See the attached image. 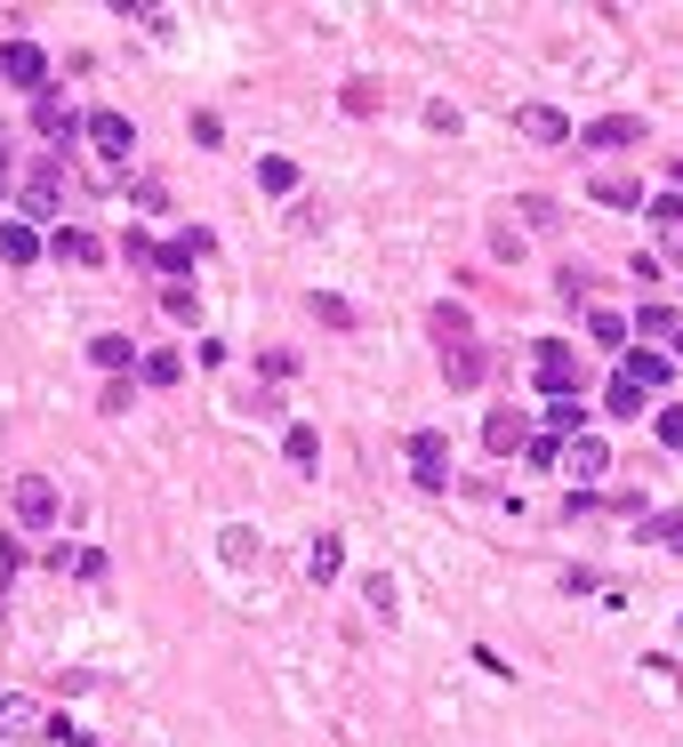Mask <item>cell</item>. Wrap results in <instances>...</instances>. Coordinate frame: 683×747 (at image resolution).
I'll list each match as a JSON object with an SVG mask.
<instances>
[{"label":"cell","instance_id":"1","mask_svg":"<svg viewBox=\"0 0 683 747\" xmlns=\"http://www.w3.org/2000/svg\"><path fill=\"white\" fill-rule=\"evenodd\" d=\"M9 506H17V523H24V531H49L64 498H57V483H49V474H17V491H9Z\"/></svg>","mask_w":683,"mask_h":747},{"label":"cell","instance_id":"2","mask_svg":"<svg viewBox=\"0 0 683 747\" xmlns=\"http://www.w3.org/2000/svg\"><path fill=\"white\" fill-rule=\"evenodd\" d=\"M531 370H539V394H546V402H563V394H579V354L563 346V337H546V346L531 354Z\"/></svg>","mask_w":683,"mask_h":747},{"label":"cell","instance_id":"3","mask_svg":"<svg viewBox=\"0 0 683 747\" xmlns=\"http://www.w3.org/2000/svg\"><path fill=\"white\" fill-rule=\"evenodd\" d=\"M0 81H17L32 97H49V57L32 49V41H0Z\"/></svg>","mask_w":683,"mask_h":747},{"label":"cell","instance_id":"4","mask_svg":"<svg viewBox=\"0 0 683 747\" xmlns=\"http://www.w3.org/2000/svg\"><path fill=\"white\" fill-rule=\"evenodd\" d=\"M81 138H89L97 153H106V161H129L137 129H129V113H106V105H97V113H81Z\"/></svg>","mask_w":683,"mask_h":747},{"label":"cell","instance_id":"5","mask_svg":"<svg viewBox=\"0 0 683 747\" xmlns=\"http://www.w3.org/2000/svg\"><path fill=\"white\" fill-rule=\"evenodd\" d=\"M410 474H419L426 491H442V483H451V443H442L434 426H419V434H410Z\"/></svg>","mask_w":683,"mask_h":747},{"label":"cell","instance_id":"6","mask_svg":"<svg viewBox=\"0 0 683 747\" xmlns=\"http://www.w3.org/2000/svg\"><path fill=\"white\" fill-rule=\"evenodd\" d=\"M579 145H595V153H627V145H643V113H603V121L579 129Z\"/></svg>","mask_w":683,"mask_h":747},{"label":"cell","instance_id":"7","mask_svg":"<svg viewBox=\"0 0 683 747\" xmlns=\"http://www.w3.org/2000/svg\"><path fill=\"white\" fill-rule=\"evenodd\" d=\"M483 370H491L483 337H459V346H442V378H451L459 394H466V386H483Z\"/></svg>","mask_w":683,"mask_h":747},{"label":"cell","instance_id":"8","mask_svg":"<svg viewBox=\"0 0 683 747\" xmlns=\"http://www.w3.org/2000/svg\"><path fill=\"white\" fill-rule=\"evenodd\" d=\"M515 129H523L531 145H571V121L555 105H515Z\"/></svg>","mask_w":683,"mask_h":747},{"label":"cell","instance_id":"9","mask_svg":"<svg viewBox=\"0 0 683 747\" xmlns=\"http://www.w3.org/2000/svg\"><path fill=\"white\" fill-rule=\"evenodd\" d=\"M32 129H41V138H64V145H73V138H81V113L64 105V97H32Z\"/></svg>","mask_w":683,"mask_h":747},{"label":"cell","instance_id":"10","mask_svg":"<svg viewBox=\"0 0 683 747\" xmlns=\"http://www.w3.org/2000/svg\"><path fill=\"white\" fill-rule=\"evenodd\" d=\"M338 571H346V538H338V531H322L314 547H305V579H314V587H330Z\"/></svg>","mask_w":683,"mask_h":747},{"label":"cell","instance_id":"11","mask_svg":"<svg viewBox=\"0 0 683 747\" xmlns=\"http://www.w3.org/2000/svg\"><path fill=\"white\" fill-rule=\"evenodd\" d=\"M24 731H49V716L24 692H0V739H24Z\"/></svg>","mask_w":683,"mask_h":747},{"label":"cell","instance_id":"12","mask_svg":"<svg viewBox=\"0 0 683 747\" xmlns=\"http://www.w3.org/2000/svg\"><path fill=\"white\" fill-rule=\"evenodd\" d=\"M483 443H491V458H515V451L531 443V426H523L515 411H491V418H483Z\"/></svg>","mask_w":683,"mask_h":747},{"label":"cell","instance_id":"13","mask_svg":"<svg viewBox=\"0 0 683 747\" xmlns=\"http://www.w3.org/2000/svg\"><path fill=\"white\" fill-rule=\"evenodd\" d=\"M89 362H97V370H113V378H121V370L137 362V337H121V330H97V337H89Z\"/></svg>","mask_w":683,"mask_h":747},{"label":"cell","instance_id":"14","mask_svg":"<svg viewBox=\"0 0 683 747\" xmlns=\"http://www.w3.org/2000/svg\"><path fill=\"white\" fill-rule=\"evenodd\" d=\"M587 193L603 201V210H643V185H635V178H620V169H603V178H595Z\"/></svg>","mask_w":683,"mask_h":747},{"label":"cell","instance_id":"15","mask_svg":"<svg viewBox=\"0 0 683 747\" xmlns=\"http://www.w3.org/2000/svg\"><path fill=\"white\" fill-rule=\"evenodd\" d=\"M563 466H571V474H579V483H595V474H603V466H611V451H603V443H595V434H579V443H563Z\"/></svg>","mask_w":683,"mask_h":747},{"label":"cell","instance_id":"16","mask_svg":"<svg viewBox=\"0 0 683 747\" xmlns=\"http://www.w3.org/2000/svg\"><path fill=\"white\" fill-rule=\"evenodd\" d=\"M0 258H9V265H32V258H41V233H32L24 218H9V225H0Z\"/></svg>","mask_w":683,"mask_h":747},{"label":"cell","instance_id":"17","mask_svg":"<svg viewBox=\"0 0 683 747\" xmlns=\"http://www.w3.org/2000/svg\"><path fill=\"white\" fill-rule=\"evenodd\" d=\"M57 258H73V265H97L106 258V242H97V233H81V225H57V242H49Z\"/></svg>","mask_w":683,"mask_h":747},{"label":"cell","instance_id":"18","mask_svg":"<svg viewBox=\"0 0 683 747\" xmlns=\"http://www.w3.org/2000/svg\"><path fill=\"white\" fill-rule=\"evenodd\" d=\"M620 370H627V378H635V386H643V394H652V386H667V370H675V362H667V354H660V346H643V354H627V362H620Z\"/></svg>","mask_w":683,"mask_h":747},{"label":"cell","instance_id":"19","mask_svg":"<svg viewBox=\"0 0 683 747\" xmlns=\"http://www.w3.org/2000/svg\"><path fill=\"white\" fill-rule=\"evenodd\" d=\"M546 426L579 443V434H587V394H563V402H546Z\"/></svg>","mask_w":683,"mask_h":747},{"label":"cell","instance_id":"20","mask_svg":"<svg viewBox=\"0 0 683 747\" xmlns=\"http://www.w3.org/2000/svg\"><path fill=\"white\" fill-rule=\"evenodd\" d=\"M57 193H64V185H57V161H49L41 178L24 185V218H57Z\"/></svg>","mask_w":683,"mask_h":747},{"label":"cell","instance_id":"21","mask_svg":"<svg viewBox=\"0 0 683 747\" xmlns=\"http://www.w3.org/2000/svg\"><path fill=\"white\" fill-rule=\"evenodd\" d=\"M282 458H290L298 474H314V458H322V434H314V426H290V434H282Z\"/></svg>","mask_w":683,"mask_h":747},{"label":"cell","instance_id":"22","mask_svg":"<svg viewBox=\"0 0 683 747\" xmlns=\"http://www.w3.org/2000/svg\"><path fill=\"white\" fill-rule=\"evenodd\" d=\"M193 258H210V233H185V242L161 250V274H193Z\"/></svg>","mask_w":683,"mask_h":747},{"label":"cell","instance_id":"23","mask_svg":"<svg viewBox=\"0 0 683 747\" xmlns=\"http://www.w3.org/2000/svg\"><path fill=\"white\" fill-rule=\"evenodd\" d=\"M603 411H611V418H643V386L627 378V370H620V378H611V394H603Z\"/></svg>","mask_w":683,"mask_h":747},{"label":"cell","instance_id":"24","mask_svg":"<svg viewBox=\"0 0 683 747\" xmlns=\"http://www.w3.org/2000/svg\"><path fill=\"white\" fill-rule=\"evenodd\" d=\"M515 210H523V225H531V233H555V225H563V210H555L546 193H523Z\"/></svg>","mask_w":683,"mask_h":747},{"label":"cell","instance_id":"25","mask_svg":"<svg viewBox=\"0 0 683 747\" xmlns=\"http://www.w3.org/2000/svg\"><path fill=\"white\" fill-rule=\"evenodd\" d=\"M434 337H442V346H459V337H474L466 305H434Z\"/></svg>","mask_w":683,"mask_h":747},{"label":"cell","instance_id":"26","mask_svg":"<svg viewBox=\"0 0 683 747\" xmlns=\"http://www.w3.org/2000/svg\"><path fill=\"white\" fill-rule=\"evenodd\" d=\"M587 330H595V346L627 354V322H620V314H603V305H595V314H587Z\"/></svg>","mask_w":683,"mask_h":747},{"label":"cell","instance_id":"27","mask_svg":"<svg viewBox=\"0 0 683 747\" xmlns=\"http://www.w3.org/2000/svg\"><path fill=\"white\" fill-rule=\"evenodd\" d=\"M64 563H73V579H89V587H97V579H106V555H97V547H73V555H64V547H57V571H64Z\"/></svg>","mask_w":683,"mask_h":747},{"label":"cell","instance_id":"28","mask_svg":"<svg viewBox=\"0 0 683 747\" xmlns=\"http://www.w3.org/2000/svg\"><path fill=\"white\" fill-rule=\"evenodd\" d=\"M643 218L667 225V233H683V193H652V201H643Z\"/></svg>","mask_w":683,"mask_h":747},{"label":"cell","instance_id":"29","mask_svg":"<svg viewBox=\"0 0 683 747\" xmlns=\"http://www.w3.org/2000/svg\"><path fill=\"white\" fill-rule=\"evenodd\" d=\"M178 354H145V362H137V378H145V386H178Z\"/></svg>","mask_w":683,"mask_h":747},{"label":"cell","instance_id":"30","mask_svg":"<svg viewBox=\"0 0 683 747\" xmlns=\"http://www.w3.org/2000/svg\"><path fill=\"white\" fill-rule=\"evenodd\" d=\"M258 185H265V193H290V185H298V169L273 153V161H258Z\"/></svg>","mask_w":683,"mask_h":747},{"label":"cell","instance_id":"31","mask_svg":"<svg viewBox=\"0 0 683 747\" xmlns=\"http://www.w3.org/2000/svg\"><path fill=\"white\" fill-rule=\"evenodd\" d=\"M161 305H169L178 322H193V314H201V305H193V282H169V290H161Z\"/></svg>","mask_w":683,"mask_h":747},{"label":"cell","instance_id":"32","mask_svg":"<svg viewBox=\"0 0 683 747\" xmlns=\"http://www.w3.org/2000/svg\"><path fill=\"white\" fill-rule=\"evenodd\" d=\"M523 458H531V466H563V443H555V434H531Z\"/></svg>","mask_w":683,"mask_h":747},{"label":"cell","instance_id":"33","mask_svg":"<svg viewBox=\"0 0 683 747\" xmlns=\"http://www.w3.org/2000/svg\"><path fill=\"white\" fill-rule=\"evenodd\" d=\"M362 595H370V610H379V619H394V579L379 571V579H362Z\"/></svg>","mask_w":683,"mask_h":747},{"label":"cell","instance_id":"34","mask_svg":"<svg viewBox=\"0 0 683 747\" xmlns=\"http://www.w3.org/2000/svg\"><path fill=\"white\" fill-rule=\"evenodd\" d=\"M643 538H660V547H683V515H652V523H643Z\"/></svg>","mask_w":683,"mask_h":747},{"label":"cell","instance_id":"35","mask_svg":"<svg viewBox=\"0 0 683 747\" xmlns=\"http://www.w3.org/2000/svg\"><path fill=\"white\" fill-rule=\"evenodd\" d=\"M314 314H322L330 330H354V305H346V297H314Z\"/></svg>","mask_w":683,"mask_h":747},{"label":"cell","instance_id":"36","mask_svg":"<svg viewBox=\"0 0 683 747\" xmlns=\"http://www.w3.org/2000/svg\"><path fill=\"white\" fill-rule=\"evenodd\" d=\"M635 330H643V337H675V314H667V305H643Z\"/></svg>","mask_w":683,"mask_h":747},{"label":"cell","instance_id":"37","mask_svg":"<svg viewBox=\"0 0 683 747\" xmlns=\"http://www.w3.org/2000/svg\"><path fill=\"white\" fill-rule=\"evenodd\" d=\"M129 265H153V274H161V242H145V233H129Z\"/></svg>","mask_w":683,"mask_h":747},{"label":"cell","instance_id":"38","mask_svg":"<svg viewBox=\"0 0 683 747\" xmlns=\"http://www.w3.org/2000/svg\"><path fill=\"white\" fill-rule=\"evenodd\" d=\"M129 402H137V394H129V378H113L106 394H97V411H113V418H121V411H129Z\"/></svg>","mask_w":683,"mask_h":747},{"label":"cell","instance_id":"39","mask_svg":"<svg viewBox=\"0 0 683 747\" xmlns=\"http://www.w3.org/2000/svg\"><path fill=\"white\" fill-rule=\"evenodd\" d=\"M660 443H667V451H683V402H675V411H660Z\"/></svg>","mask_w":683,"mask_h":747},{"label":"cell","instance_id":"40","mask_svg":"<svg viewBox=\"0 0 683 747\" xmlns=\"http://www.w3.org/2000/svg\"><path fill=\"white\" fill-rule=\"evenodd\" d=\"M9 571H17V538L0 531V587H9Z\"/></svg>","mask_w":683,"mask_h":747},{"label":"cell","instance_id":"41","mask_svg":"<svg viewBox=\"0 0 683 747\" xmlns=\"http://www.w3.org/2000/svg\"><path fill=\"white\" fill-rule=\"evenodd\" d=\"M667 362H683V322H675V337H667Z\"/></svg>","mask_w":683,"mask_h":747},{"label":"cell","instance_id":"42","mask_svg":"<svg viewBox=\"0 0 683 747\" xmlns=\"http://www.w3.org/2000/svg\"><path fill=\"white\" fill-rule=\"evenodd\" d=\"M667 258H675V265H683V233H667Z\"/></svg>","mask_w":683,"mask_h":747},{"label":"cell","instance_id":"43","mask_svg":"<svg viewBox=\"0 0 683 747\" xmlns=\"http://www.w3.org/2000/svg\"><path fill=\"white\" fill-rule=\"evenodd\" d=\"M0 185H9V145H0Z\"/></svg>","mask_w":683,"mask_h":747},{"label":"cell","instance_id":"44","mask_svg":"<svg viewBox=\"0 0 683 747\" xmlns=\"http://www.w3.org/2000/svg\"><path fill=\"white\" fill-rule=\"evenodd\" d=\"M675 185H683V161H675Z\"/></svg>","mask_w":683,"mask_h":747}]
</instances>
